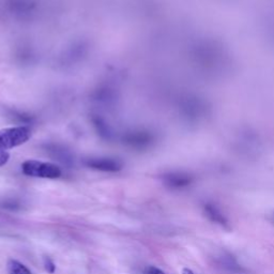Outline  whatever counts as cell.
Wrapping results in <instances>:
<instances>
[{
  "instance_id": "obj_8",
  "label": "cell",
  "mask_w": 274,
  "mask_h": 274,
  "mask_svg": "<svg viewBox=\"0 0 274 274\" xmlns=\"http://www.w3.org/2000/svg\"><path fill=\"white\" fill-rule=\"evenodd\" d=\"M49 151H52L53 153H55L53 157L56 158L57 160L61 161L63 164H67L69 161H71V155L68 151H66L63 148L59 149L57 145H52V148L49 147Z\"/></svg>"
},
{
  "instance_id": "obj_10",
  "label": "cell",
  "mask_w": 274,
  "mask_h": 274,
  "mask_svg": "<svg viewBox=\"0 0 274 274\" xmlns=\"http://www.w3.org/2000/svg\"><path fill=\"white\" fill-rule=\"evenodd\" d=\"M10 160V153L7 150L0 149V167L6 165V164Z\"/></svg>"
},
{
  "instance_id": "obj_5",
  "label": "cell",
  "mask_w": 274,
  "mask_h": 274,
  "mask_svg": "<svg viewBox=\"0 0 274 274\" xmlns=\"http://www.w3.org/2000/svg\"><path fill=\"white\" fill-rule=\"evenodd\" d=\"M163 181L170 189H184L190 186L192 179L186 173L170 172L163 177Z\"/></svg>"
},
{
  "instance_id": "obj_13",
  "label": "cell",
  "mask_w": 274,
  "mask_h": 274,
  "mask_svg": "<svg viewBox=\"0 0 274 274\" xmlns=\"http://www.w3.org/2000/svg\"><path fill=\"white\" fill-rule=\"evenodd\" d=\"M182 274H195V273L189 268H185L184 270H182Z\"/></svg>"
},
{
  "instance_id": "obj_12",
  "label": "cell",
  "mask_w": 274,
  "mask_h": 274,
  "mask_svg": "<svg viewBox=\"0 0 274 274\" xmlns=\"http://www.w3.org/2000/svg\"><path fill=\"white\" fill-rule=\"evenodd\" d=\"M145 274H165V273H164L161 269H159V268H157V267L149 266V267L146 268Z\"/></svg>"
},
{
  "instance_id": "obj_4",
  "label": "cell",
  "mask_w": 274,
  "mask_h": 274,
  "mask_svg": "<svg viewBox=\"0 0 274 274\" xmlns=\"http://www.w3.org/2000/svg\"><path fill=\"white\" fill-rule=\"evenodd\" d=\"M152 136L148 132L134 130L123 136V143L134 149H144L151 144Z\"/></svg>"
},
{
  "instance_id": "obj_11",
  "label": "cell",
  "mask_w": 274,
  "mask_h": 274,
  "mask_svg": "<svg viewBox=\"0 0 274 274\" xmlns=\"http://www.w3.org/2000/svg\"><path fill=\"white\" fill-rule=\"evenodd\" d=\"M2 206L4 208H7V209H11V210H15V209H18L20 208V204L14 202V200H7V202H4L2 204Z\"/></svg>"
},
{
  "instance_id": "obj_2",
  "label": "cell",
  "mask_w": 274,
  "mask_h": 274,
  "mask_svg": "<svg viewBox=\"0 0 274 274\" xmlns=\"http://www.w3.org/2000/svg\"><path fill=\"white\" fill-rule=\"evenodd\" d=\"M22 171L24 175L33 178L43 179H58L61 177V169L56 164L48 162L28 160L22 164Z\"/></svg>"
},
{
  "instance_id": "obj_1",
  "label": "cell",
  "mask_w": 274,
  "mask_h": 274,
  "mask_svg": "<svg viewBox=\"0 0 274 274\" xmlns=\"http://www.w3.org/2000/svg\"><path fill=\"white\" fill-rule=\"evenodd\" d=\"M31 129L26 125L6 127L0 130V149L9 150L22 146L31 137Z\"/></svg>"
},
{
  "instance_id": "obj_3",
  "label": "cell",
  "mask_w": 274,
  "mask_h": 274,
  "mask_svg": "<svg viewBox=\"0 0 274 274\" xmlns=\"http://www.w3.org/2000/svg\"><path fill=\"white\" fill-rule=\"evenodd\" d=\"M85 166L88 168L104 171V172H117L123 168L121 161L114 158H88L84 161Z\"/></svg>"
},
{
  "instance_id": "obj_9",
  "label": "cell",
  "mask_w": 274,
  "mask_h": 274,
  "mask_svg": "<svg viewBox=\"0 0 274 274\" xmlns=\"http://www.w3.org/2000/svg\"><path fill=\"white\" fill-rule=\"evenodd\" d=\"M43 263H44V268L45 271L50 274H54L55 271H56V264L54 263V261L49 258V257H44L43 258Z\"/></svg>"
},
{
  "instance_id": "obj_7",
  "label": "cell",
  "mask_w": 274,
  "mask_h": 274,
  "mask_svg": "<svg viewBox=\"0 0 274 274\" xmlns=\"http://www.w3.org/2000/svg\"><path fill=\"white\" fill-rule=\"evenodd\" d=\"M7 267L9 274H32L31 271L27 268L25 264L15 259H9Z\"/></svg>"
},
{
  "instance_id": "obj_6",
  "label": "cell",
  "mask_w": 274,
  "mask_h": 274,
  "mask_svg": "<svg viewBox=\"0 0 274 274\" xmlns=\"http://www.w3.org/2000/svg\"><path fill=\"white\" fill-rule=\"evenodd\" d=\"M204 213L212 223H215L220 226H223L225 228H228V220L224 213L221 211L220 208H217L212 203H206L203 206Z\"/></svg>"
}]
</instances>
